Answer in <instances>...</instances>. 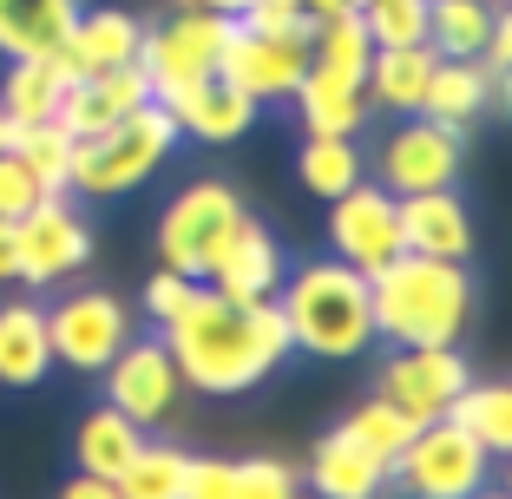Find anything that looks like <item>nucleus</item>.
Wrapping results in <instances>:
<instances>
[{"mask_svg":"<svg viewBox=\"0 0 512 499\" xmlns=\"http://www.w3.org/2000/svg\"><path fill=\"white\" fill-rule=\"evenodd\" d=\"M184 467H191L184 447L145 434V447L125 460V473L112 486H119V499H184Z\"/></svg>","mask_w":512,"mask_h":499,"instance_id":"nucleus-33","label":"nucleus"},{"mask_svg":"<svg viewBox=\"0 0 512 499\" xmlns=\"http://www.w3.org/2000/svg\"><path fill=\"white\" fill-rule=\"evenodd\" d=\"M394 217H401V250L414 257H440V263H467L473 257V211L467 197L453 191H407L394 197Z\"/></svg>","mask_w":512,"mask_h":499,"instance_id":"nucleus-15","label":"nucleus"},{"mask_svg":"<svg viewBox=\"0 0 512 499\" xmlns=\"http://www.w3.org/2000/svg\"><path fill=\"white\" fill-rule=\"evenodd\" d=\"M138 40H145L138 14H125V7H79L73 33L60 40L53 60L66 66V79H92V73H112V66H132Z\"/></svg>","mask_w":512,"mask_h":499,"instance_id":"nucleus-17","label":"nucleus"},{"mask_svg":"<svg viewBox=\"0 0 512 499\" xmlns=\"http://www.w3.org/2000/svg\"><path fill=\"white\" fill-rule=\"evenodd\" d=\"M14 270H20V243H14V224L0 217V283H14Z\"/></svg>","mask_w":512,"mask_h":499,"instance_id":"nucleus-42","label":"nucleus"},{"mask_svg":"<svg viewBox=\"0 0 512 499\" xmlns=\"http://www.w3.org/2000/svg\"><path fill=\"white\" fill-rule=\"evenodd\" d=\"M145 447V427L132 421V414H119L106 401V408H92L86 421L73 427V467L79 473H99V480H119L125 460Z\"/></svg>","mask_w":512,"mask_h":499,"instance_id":"nucleus-26","label":"nucleus"},{"mask_svg":"<svg viewBox=\"0 0 512 499\" xmlns=\"http://www.w3.org/2000/svg\"><path fill=\"white\" fill-rule=\"evenodd\" d=\"M368 53H375V40H368V27H362L355 7L309 27V66H316V73H335V79H348V86H362Z\"/></svg>","mask_w":512,"mask_h":499,"instance_id":"nucleus-31","label":"nucleus"},{"mask_svg":"<svg viewBox=\"0 0 512 499\" xmlns=\"http://www.w3.org/2000/svg\"><path fill=\"white\" fill-rule=\"evenodd\" d=\"M191 296H197V276H178V270H151V283H145V316H151V329H165V322H178L184 309H191Z\"/></svg>","mask_w":512,"mask_h":499,"instance_id":"nucleus-38","label":"nucleus"},{"mask_svg":"<svg viewBox=\"0 0 512 499\" xmlns=\"http://www.w3.org/2000/svg\"><path fill=\"white\" fill-rule=\"evenodd\" d=\"M7 152L33 171L46 197H73V132L60 119H40V125H14V145Z\"/></svg>","mask_w":512,"mask_h":499,"instance_id":"nucleus-30","label":"nucleus"},{"mask_svg":"<svg viewBox=\"0 0 512 499\" xmlns=\"http://www.w3.org/2000/svg\"><path fill=\"white\" fill-rule=\"evenodd\" d=\"M493 480H499V460L486 454L453 414L421 421L414 440L388 460V486L401 499H473L480 486H493Z\"/></svg>","mask_w":512,"mask_h":499,"instance_id":"nucleus-5","label":"nucleus"},{"mask_svg":"<svg viewBox=\"0 0 512 499\" xmlns=\"http://www.w3.org/2000/svg\"><path fill=\"white\" fill-rule=\"evenodd\" d=\"M355 14L375 46H427V0H362Z\"/></svg>","mask_w":512,"mask_h":499,"instance_id":"nucleus-35","label":"nucleus"},{"mask_svg":"<svg viewBox=\"0 0 512 499\" xmlns=\"http://www.w3.org/2000/svg\"><path fill=\"white\" fill-rule=\"evenodd\" d=\"M224 33H230V14H204V7H184V0H178L171 20L145 27V40H138V73L151 79V99H171V92H184L191 79L217 73Z\"/></svg>","mask_w":512,"mask_h":499,"instance_id":"nucleus-8","label":"nucleus"},{"mask_svg":"<svg viewBox=\"0 0 512 499\" xmlns=\"http://www.w3.org/2000/svg\"><path fill=\"white\" fill-rule=\"evenodd\" d=\"M66 66L46 53V60H7V73H0V112L14 125H40V119H53L60 112V99H66Z\"/></svg>","mask_w":512,"mask_h":499,"instance_id":"nucleus-27","label":"nucleus"},{"mask_svg":"<svg viewBox=\"0 0 512 499\" xmlns=\"http://www.w3.org/2000/svg\"><path fill=\"white\" fill-rule=\"evenodd\" d=\"M145 99H151V79L138 73V60H132V66H112V73L73 79L53 119H60V125H66V132H73V138H92V132H99V125L125 119V112H132V106H145Z\"/></svg>","mask_w":512,"mask_h":499,"instance_id":"nucleus-20","label":"nucleus"},{"mask_svg":"<svg viewBox=\"0 0 512 499\" xmlns=\"http://www.w3.org/2000/svg\"><path fill=\"white\" fill-rule=\"evenodd\" d=\"M296 119H302V132H322V138H355L368 125V92L362 86H348V79H335V73H302V86H296Z\"/></svg>","mask_w":512,"mask_h":499,"instance_id":"nucleus-25","label":"nucleus"},{"mask_svg":"<svg viewBox=\"0 0 512 499\" xmlns=\"http://www.w3.org/2000/svg\"><path fill=\"white\" fill-rule=\"evenodd\" d=\"M302 14L309 20H329V14H348V7H355V0H296Z\"/></svg>","mask_w":512,"mask_h":499,"instance_id":"nucleus-43","label":"nucleus"},{"mask_svg":"<svg viewBox=\"0 0 512 499\" xmlns=\"http://www.w3.org/2000/svg\"><path fill=\"white\" fill-rule=\"evenodd\" d=\"M40 197H46V191L33 184V171L20 165L14 152H0V217H7V224H20V217H27Z\"/></svg>","mask_w":512,"mask_h":499,"instance_id":"nucleus-40","label":"nucleus"},{"mask_svg":"<svg viewBox=\"0 0 512 499\" xmlns=\"http://www.w3.org/2000/svg\"><path fill=\"white\" fill-rule=\"evenodd\" d=\"M7 145H14V119H7V112H0V152H7Z\"/></svg>","mask_w":512,"mask_h":499,"instance_id":"nucleus-45","label":"nucleus"},{"mask_svg":"<svg viewBox=\"0 0 512 499\" xmlns=\"http://www.w3.org/2000/svg\"><path fill=\"white\" fill-rule=\"evenodd\" d=\"M46 342H53V362L73 368V375H99V368L132 342V309L112 289H73L46 309Z\"/></svg>","mask_w":512,"mask_h":499,"instance_id":"nucleus-9","label":"nucleus"},{"mask_svg":"<svg viewBox=\"0 0 512 499\" xmlns=\"http://www.w3.org/2000/svg\"><path fill=\"white\" fill-rule=\"evenodd\" d=\"M158 106L178 119V138H197V145H237V138L256 125V106L217 73L191 79L184 92H171V99H158Z\"/></svg>","mask_w":512,"mask_h":499,"instance_id":"nucleus-19","label":"nucleus"},{"mask_svg":"<svg viewBox=\"0 0 512 499\" xmlns=\"http://www.w3.org/2000/svg\"><path fill=\"white\" fill-rule=\"evenodd\" d=\"M355 7H362V0H355Z\"/></svg>","mask_w":512,"mask_h":499,"instance_id":"nucleus-49","label":"nucleus"},{"mask_svg":"<svg viewBox=\"0 0 512 499\" xmlns=\"http://www.w3.org/2000/svg\"><path fill=\"white\" fill-rule=\"evenodd\" d=\"M276 309H283V329L296 355H322V362H348L375 348V303H368V276L348 270L342 257L302 263L283 270L276 283Z\"/></svg>","mask_w":512,"mask_h":499,"instance_id":"nucleus-3","label":"nucleus"},{"mask_svg":"<svg viewBox=\"0 0 512 499\" xmlns=\"http://www.w3.org/2000/svg\"><path fill=\"white\" fill-rule=\"evenodd\" d=\"M237 27L270 33V40H296V46H309V27H316V20L302 14L296 0H250V7L237 14Z\"/></svg>","mask_w":512,"mask_h":499,"instance_id":"nucleus-37","label":"nucleus"},{"mask_svg":"<svg viewBox=\"0 0 512 499\" xmlns=\"http://www.w3.org/2000/svg\"><path fill=\"white\" fill-rule=\"evenodd\" d=\"M178 119H171L158 99L132 106L125 119L99 125L92 138H73V191L92 197V204H106V197H125L151 178V171L165 165L178 152Z\"/></svg>","mask_w":512,"mask_h":499,"instance_id":"nucleus-4","label":"nucleus"},{"mask_svg":"<svg viewBox=\"0 0 512 499\" xmlns=\"http://www.w3.org/2000/svg\"><path fill=\"white\" fill-rule=\"evenodd\" d=\"M184 7H204V14H230V20H237L250 0H184Z\"/></svg>","mask_w":512,"mask_h":499,"instance_id":"nucleus-44","label":"nucleus"},{"mask_svg":"<svg viewBox=\"0 0 512 499\" xmlns=\"http://www.w3.org/2000/svg\"><path fill=\"white\" fill-rule=\"evenodd\" d=\"M296 499H316V493H296Z\"/></svg>","mask_w":512,"mask_h":499,"instance_id":"nucleus-48","label":"nucleus"},{"mask_svg":"<svg viewBox=\"0 0 512 499\" xmlns=\"http://www.w3.org/2000/svg\"><path fill=\"white\" fill-rule=\"evenodd\" d=\"M53 368V342H46V309L14 296L0 303V388H40Z\"/></svg>","mask_w":512,"mask_h":499,"instance_id":"nucleus-23","label":"nucleus"},{"mask_svg":"<svg viewBox=\"0 0 512 499\" xmlns=\"http://www.w3.org/2000/svg\"><path fill=\"white\" fill-rule=\"evenodd\" d=\"M434 46H375L368 53V73H362V92H368V112H421V92L434 79Z\"/></svg>","mask_w":512,"mask_h":499,"instance_id":"nucleus-22","label":"nucleus"},{"mask_svg":"<svg viewBox=\"0 0 512 499\" xmlns=\"http://www.w3.org/2000/svg\"><path fill=\"white\" fill-rule=\"evenodd\" d=\"M453 421L467 427L493 460L512 454V388L506 381H467L460 401H453Z\"/></svg>","mask_w":512,"mask_h":499,"instance_id":"nucleus-32","label":"nucleus"},{"mask_svg":"<svg viewBox=\"0 0 512 499\" xmlns=\"http://www.w3.org/2000/svg\"><path fill=\"white\" fill-rule=\"evenodd\" d=\"M302 73H309V46L270 40V33H250V27L230 20L224 53H217V79H230L256 112H263V106H289L296 86H302Z\"/></svg>","mask_w":512,"mask_h":499,"instance_id":"nucleus-13","label":"nucleus"},{"mask_svg":"<svg viewBox=\"0 0 512 499\" xmlns=\"http://www.w3.org/2000/svg\"><path fill=\"white\" fill-rule=\"evenodd\" d=\"M296 178H302V191L309 197H342V191H355V184L368 178V158H362V145L355 138H322V132H302V152H296Z\"/></svg>","mask_w":512,"mask_h":499,"instance_id":"nucleus-29","label":"nucleus"},{"mask_svg":"<svg viewBox=\"0 0 512 499\" xmlns=\"http://www.w3.org/2000/svg\"><path fill=\"white\" fill-rule=\"evenodd\" d=\"M368 171H375V184L394 191V197L447 191V184H460V171H467V138L434 125V119H421V112H407V119H394L388 132L375 138Z\"/></svg>","mask_w":512,"mask_h":499,"instance_id":"nucleus-7","label":"nucleus"},{"mask_svg":"<svg viewBox=\"0 0 512 499\" xmlns=\"http://www.w3.org/2000/svg\"><path fill=\"white\" fill-rule=\"evenodd\" d=\"M60 499H119V486L99 480V473H73V480L60 486Z\"/></svg>","mask_w":512,"mask_h":499,"instance_id":"nucleus-41","label":"nucleus"},{"mask_svg":"<svg viewBox=\"0 0 512 499\" xmlns=\"http://www.w3.org/2000/svg\"><path fill=\"white\" fill-rule=\"evenodd\" d=\"M467 381H473V368H467L460 348H394L388 362H381V375H375V394L394 401L407 421L421 427V421L453 414V401H460Z\"/></svg>","mask_w":512,"mask_h":499,"instance_id":"nucleus-12","label":"nucleus"},{"mask_svg":"<svg viewBox=\"0 0 512 499\" xmlns=\"http://www.w3.org/2000/svg\"><path fill=\"white\" fill-rule=\"evenodd\" d=\"M329 243L348 270L375 276L381 263L401 257V217H394V191H381L375 178H362L355 191L329 197Z\"/></svg>","mask_w":512,"mask_h":499,"instance_id":"nucleus-14","label":"nucleus"},{"mask_svg":"<svg viewBox=\"0 0 512 499\" xmlns=\"http://www.w3.org/2000/svg\"><path fill=\"white\" fill-rule=\"evenodd\" d=\"M302 493V473L289 467V460H237V499H296Z\"/></svg>","mask_w":512,"mask_h":499,"instance_id":"nucleus-36","label":"nucleus"},{"mask_svg":"<svg viewBox=\"0 0 512 499\" xmlns=\"http://www.w3.org/2000/svg\"><path fill=\"white\" fill-rule=\"evenodd\" d=\"M237 224H243V204H237V191H230L224 178L184 184L165 211H158V230H151L158 263L204 283V276H211V263H217V250L230 243V230H237Z\"/></svg>","mask_w":512,"mask_h":499,"instance_id":"nucleus-6","label":"nucleus"},{"mask_svg":"<svg viewBox=\"0 0 512 499\" xmlns=\"http://www.w3.org/2000/svg\"><path fill=\"white\" fill-rule=\"evenodd\" d=\"M486 112H506V73H486L480 60H434V79L421 92V119L467 138Z\"/></svg>","mask_w":512,"mask_h":499,"instance_id":"nucleus-16","label":"nucleus"},{"mask_svg":"<svg viewBox=\"0 0 512 499\" xmlns=\"http://www.w3.org/2000/svg\"><path fill=\"white\" fill-rule=\"evenodd\" d=\"M302 486L316 499H381L388 493V460H375L368 447H355V440L335 427V434H322L316 447H309Z\"/></svg>","mask_w":512,"mask_h":499,"instance_id":"nucleus-21","label":"nucleus"},{"mask_svg":"<svg viewBox=\"0 0 512 499\" xmlns=\"http://www.w3.org/2000/svg\"><path fill=\"white\" fill-rule=\"evenodd\" d=\"M499 14L506 7H493V0H427V46L440 60H480Z\"/></svg>","mask_w":512,"mask_h":499,"instance_id":"nucleus-28","label":"nucleus"},{"mask_svg":"<svg viewBox=\"0 0 512 499\" xmlns=\"http://www.w3.org/2000/svg\"><path fill=\"white\" fill-rule=\"evenodd\" d=\"M493 7H512V0H493Z\"/></svg>","mask_w":512,"mask_h":499,"instance_id":"nucleus-47","label":"nucleus"},{"mask_svg":"<svg viewBox=\"0 0 512 499\" xmlns=\"http://www.w3.org/2000/svg\"><path fill=\"white\" fill-rule=\"evenodd\" d=\"M14 243H20L14 283L27 289H60L66 276H79L92 263V224L73 211V197H40L14 224Z\"/></svg>","mask_w":512,"mask_h":499,"instance_id":"nucleus-10","label":"nucleus"},{"mask_svg":"<svg viewBox=\"0 0 512 499\" xmlns=\"http://www.w3.org/2000/svg\"><path fill=\"white\" fill-rule=\"evenodd\" d=\"M342 434L355 440V447H368L375 460H394L414 440V421H407L394 401H381V394H368V401H355L348 408V421H342Z\"/></svg>","mask_w":512,"mask_h":499,"instance_id":"nucleus-34","label":"nucleus"},{"mask_svg":"<svg viewBox=\"0 0 512 499\" xmlns=\"http://www.w3.org/2000/svg\"><path fill=\"white\" fill-rule=\"evenodd\" d=\"M184 499H237V460L191 454V467H184Z\"/></svg>","mask_w":512,"mask_h":499,"instance_id":"nucleus-39","label":"nucleus"},{"mask_svg":"<svg viewBox=\"0 0 512 499\" xmlns=\"http://www.w3.org/2000/svg\"><path fill=\"white\" fill-rule=\"evenodd\" d=\"M368 303H375V342L394 348H460L473 322V276L467 263H440L401 250L368 276Z\"/></svg>","mask_w":512,"mask_h":499,"instance_id":"nucleus-2","label":"nucleus"},{"mask_svg":"<svg viewBox=\"0 0 512 499\" xmlns=\"http://www.w3.org/2000/svg\"><path fill=\"white\" fill-rule=\"evenodd\" d=\"M79 0H0V53L7 60H46L73 33Z\"/></svg>","mask_w":512,"mask_h":499,"instance_id":"nucleus-24","label":"nucleus"},{"mask_svg":"<svg viewBox=\"0 0 512 499\" xmlns=\"http://www.w3.org/2000/svg\"><path fill=\"white\" fill-rule=\"evenodd\" d=\"M283 270H289V263H283V243H276L270 230L243 211V224L230 230V243L217 250V263H211V276H204V283H211L217 296H230V303H263V296H276Z\"/></svg>","mask_w":512,"mask_h":499,"instance_id":"nucleus-18","label":"nucleus"},{"mask_svg":"<svg viewBox=\"0 0 512 499\" xmlns=\"http://www.w3.org/2000/svg\"><path fill=\"white\" fill-rule=\"evenodd\" d=\"M158 335H165L184 388L211 394V401H237V394L263 388V381L296 355L276 296H263V303H230L211 283H197L191 309H184L178 322H165Z\"/></svg>","mask_w":512,"mask_h":499,"instance_id":"nucleus-1","label":"nucleus"},{"mask_svg":"<svg viewBox=\"0 0 512 499\" xmlns=\"http://www.w3.org/2000/svg\"><path fill=\"white\" fill-rule=\"evenodd\" d=\"M473 499H506V486L493 480V486H480V493H473Z\"/></svg>","mask_w":512,"mask_h":499,"instance_id":"nucleus-46","label":"nucleus"},{"mask_svg":"<svg viewBox=\"0 0 512 499\" xmlns=\"http://www.w3.org/2000/svg\"><path fill=\"white\" fill-rule=\"evenodd\" d=\"M99 375H106V401L119 414H132L145 434L158 421H171L178 401H184V375H178V362H171L165 335H132Z\"/></svg>","mask_w":512,"mask_h":499,"instance_id":"nucleus-11","label":"nucleus"}]
</instances>
